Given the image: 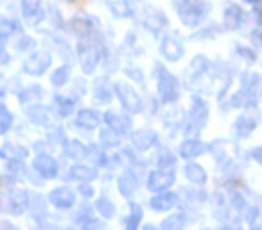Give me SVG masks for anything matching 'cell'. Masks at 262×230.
<instances>
[{
	"instance_id": "cell-1",
	"label": "cell",
	"mask_w": 262,
	"mask_h": 230,
	"mask_svg": "<svg viewBox=\"0 0 262 230\" xmlns=\"http://www.w3.org/2000/svg\"><path fill=\"white\" fill-rule=\"evenodd\" d=\"M160 95L165 101H172V99H176V95H178V83H176L174 77L169 76V74H164L160 79Z\"/></svg>"
},
{
	"instance_id": "cell-2",
	"label": "cell",
	"mask_w": 262,
	"mask_h": 230,
	"mask_svg": "<svg viewBox=\"0 0 262 230\" xmlns=\"http://www.w3.org/2000/svg\"><path fill=\"white\" fill-rule=\"evenodd\" d=\"M257 122H258L257 115H243V117H239V121L233 124V130H235L237 137H248L253 132Z\"/></svg>"
},
{
	"instance_id": "cell-3",
	"label": "cell",
	"mask_w": 262,
	"mask_h": 230,
	"mask_svg": "<svg viewBox=\"0 0 262 230\" xmlns=\"http://www.w3.org/2000/svg\"><path fill=\"white\" fill-rule=\"evenodd\" d=\"M172 182H174V173H172V171L153 173V175H151V178H149V189L164 191V189H167Z\"/></svg>"
},
{
	"instance_id": "cell-4",
	"label": "cell",
	"mask_w": 262,
	"mask_h": 230,
	"mask_svg": "<svg viewBox=\"0 0 262 230\" xmlns=\"http://www.w3.org/2000/svg\"><path fill=\"white\" fill-rule=\"evenodd\" d=\"M51 200L56 207H61V208L70 207L74 203V193L70 189H67V187H61V189H56L51 194Z\"/></svg>"
},
{
	"instance_id": "cell-5",
	"label": "cell",
	"mask_w": 262,
	"mask_h": 230,
	"mask_svg": "<svg viewBox=\"0 0 262 230\" xmlns=\"http://www.w3.org/2000/svg\"><path fill=\"white\" fill-rule=\"evenodd\" d=\"M49 65H51V58L47 54H36L26 63V69L31 74H41Z\"/></svg>"
},
{
	"instance_id": "cell-6",
	"label": "cell",
	"mask_w": 262,
	"mask_h": 230,
	"mask_svg": "<svg viewBox=\"0 0 262 230\" xmlns=\"http://www.w3.org/2000/svg\"><path fill=\"white\" fill-rule=\"evenodd\" d=\"M243 22V9L239 6H230L225 11V26L226 29H237Z\"/></svg>"
},
{
	"instance_id": "cell-7",
	"label": "cell",
	"mask_w": 262,
	"mask_h": 230,
	"mask_svg": "<svg viewBox=\"0 0 262 230\" xmlns=\"http://www.w3.org/2000/svg\"><path fill=\"white\" fill-rule=\"evenodd\" d=\"M174 205H176V196L171 193L160 194V196L153 198V201H151V207L157 208V211H169Z\"/></svg>"
},
{
	"instance_id": "cell-8",
	"label": "cell",
	"mask_w": 262,
	"mask_h": 230,
	"mask_svg": "<svg viewBox=\"0 0 262 230\" xmlns=\"http://www.w3.org/2000/svg\"><path fill=\"white\" fill-rule=\"evenodd\" d=\"M34 168L40 169L45 176H54L56 171H58V165H56V162L51 157H38L34 160Z\"/></svg>"
},
{
	"instance_id": "cell-9",
	"label": "cell",
	"mask_w": 262,
	"mask_h": 230,
	"mask_svg": "<svg viewBox=\"0 0 262 230\" xmlns=\"http://www.w3.org/2000/svg\"><path fill=\"white\" fill-rule=\"evenodd\" d=\"M182 155L185 158H194L198 157V155H201L205 151V146L201 142H198V140H189V142H185L182 146Z\"/></svg>"
},
{
	"instance_id": "cell-10",
	"label": "cell",
	"mask_w": 262,
	"mask_h": 230,
	"mask_svg": "<svg viewBox=\"0 0 262 230\" xmlns=\"http://www.w3.org/2000/svg\"><path fill=\"white\" fill-rule=\"evenodd\" d=\"M182 52H183V47L178 44V41H174V40H165V44H164V54L167 56L169 59H178L180 56H182Z\"/></svg>"
},
{
	"instance_id": "cell-11",
	"label": "cell",
	"mask_w": 262,
	"mask_h": 230,
	"mask_svg": "<svg viewBox=\"0 0 262 230\" xmlns=\"http://www.w3.org/2000/svg\"><path fill=\"white\" fill-rule=\"evenodd\" d=\"M185 173H187V178L192 180L194 183H203L205 180H207V175H205L203 168H200V165H196V164L187 165Z\"/></svg>"
},
{
	"instance_id": "cell-12",
	"label": "cell",
	"mask_w": 262,
	"mask_h": 230,
	"mask_svg": "<svg viewBox=\"0 0 262 230\" xmlns=\"http://www.w3.org/2000/svg\"><path fill=\"white\" fill-rule=\"evenodd\" d=\"M77 122H79L81 126H84V128H97V126H99V117L95 115L94 112L86 110V112H81L79 113Z\"/></svg>"
},
{
	"instance_id": "cell-13",
	"label": "cell",
	"mask_w": 262,
	"mask_h": 230,
	"mask_svg": "<svg viewBox=\"0 0 262 230\" xmlns=\"http://www.w3.org/2000/svg\"><path fill=\"white\" fill-rule=\"evenodd\" d=\"M72 178H76V180H92V178H95V173H94V169H90V168H81V165H77V168H72Z\"/></svg>"
},
{
	"instance_id": "cell-14",
	"label": "cell",
	"mask_w": 262,
	"mask_h": 230,
	"mask_svg": "<svg viewBox=\"0 0 262 230\" xmlns=\"http://www.w3.org/2000/svg\"><path fill=\"white\" fill-rule=\"evenodd\" d=\"M24 13L26 16L40 13V0H24Z\"/></svg>"
},
{
	"instance_id": "cell-15",
	"label": "cell",
	"mask_w": 262,
	"mask_h": 230,
	"mask_svg": "<svg viewBox=\"0 0 262 230\" xmlns=\"http://www.w3.org/2000/svg\"><path fill=\"white\" fill-rule=\"evenodd\" d=\"M131 211H133V218H131V221L127 223V226L129 228H135L137 226V223H139V219H140V216H142V208L139 207V205H131Z\"/></svg>"
},
{
	"instance_id": "cell-16",
	"label": "cell",
	"mask_w": 262,
	"mask_h": 230,
	"mask_svg": "<svg viewBox=\"0 0 262 230\" xmlns=\"http://www.w3.org/2000/svg\"><path fill=\"white\" fill-rule=\"evenodd\" d=\"M97 207H99V211L102 212V216H106V218H112V216H113V207H112V205H110L106 200H101V201H99Z\"/></svg>"
},
{
	"instance_id": "cell-17",
	"label": "cell",
	"mask_w": 262,
	"mask_h": 230,
	"mask_svg": "<svg viewBox=\"0 0 262 230\" xmlns=\"http://www.w3.org/2000/svg\"><path fill=\"white\" fill-rule=\"evenodd\" d=\"M67 67H61V69L58 70V72L54 74V76H52V81H54L56 85H63L65 83V79H67Z\"/></svg>"
},
{
	"instance_id": "cell-18",
	"label": "cell",
	"mask_w": 262,
	"mask_h": 230,
	"mask_svg": "<svg viewBox=\"0 0 262 230\" xmlns=\"http://www.w3.org/2000/svg\"><path fill=\"white\" fill-rule=\"evenodd\" d=\"M251 157H253L255 160H257L258 164L262 165V148H255V150L251 151Z\"/></svg>"
},
{
	"instance_id": "cell-19",
	"label": "cell",
	"mask_w": 262,
	"mask_h": 230,
	"mask_svg": "<svg viewBox=\"0 0 262 230\" xmlns=\"http://www.w3.org/2000/svg\"><path fill=\"white\" fill-rule=\"evenodd\" d=\"M239 52L246 56V59H250V61H253V59H255V54L251 51H248V49H239Z\"/></svg>"
},
{
	"instance_id": "cell-20",
	"label": "cell",
	"mask_w": 262,
	"mask_h": 230,
	"mask_svg": "<svg viewBox=\"0 0 262 230\" xmlns=\"http://www.w3.org/2000/svg\"><path fill=\"white\" fill-rule=\"evenodd\" d=\"M255 13H257L258 20H260V22H262V0H260V2H257V4H255Z\"/></svg>"
},
{
	"instance_id": "cell-21",
	"label": "cell",
	"mask_w": 262,
	"mask_h": 230,
	"mask_svg": "<svg viewBox=\"0 0 262 230\" xmlns=\"http://www.w3.org/2000/svg\"><path fill=\"white\" fill-rule=\"evenodd\" d=\"M253 41H255L257 45H262V29L258 31V33H255V34H253Z\"/></svg>"
},
{
	"instance_id": "cell-22",
	"label": "cell",
	"mask_w": 262,
	"mask_h": 230,
	"mask_svg": "<svg viewBox=\"0 0 262 230\" xmlns=\"http://www.w3.org/2000/svg\"><path fill=\"white\" fill-rule=\"evenodd\" d=\"M246 2H250V4H253V6H255L257 2H260V0H246Z\"/></svg>"
}]
</instances>
